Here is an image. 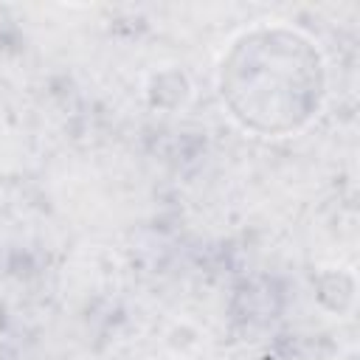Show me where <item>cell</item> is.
<instances>
[{"instance_id":"obj_1","label":"cell","mask_w":360,"mask_h":360,"mask_svg":"<svg viewBox=\"0 0 360 360\" xmlns=\"http://www.w3.org/2000/svg\"><path fill=\"white\" fill-rule=\"evenodd\" d=\"M219 96L242 129L264 138L295 135L323 107L326 62L307 34L256 25L225 51Z\"/></svg>"},{"instance_id":"obj_2","label":"cell","mask_w":360,"mask_h":360,"mask_svg":"<svg viewBox=\"0 0 360 360\" xmlns=\"http://www.w3.org/2000/svg\"><path fill=\"white\" fill-rule=\"evenodd\" d=\"M340 360H357V352H354V349H349V352H346Z\"/></svg>"}]
</instances>
